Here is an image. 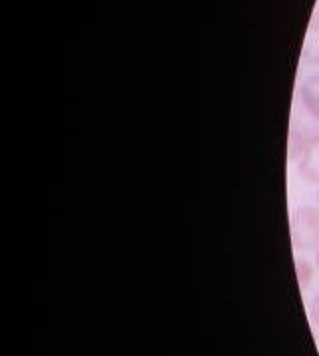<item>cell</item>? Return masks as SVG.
<instances>
[{
    "label": "cell",
    "instance_id": "1",
    "mask_svg": "<svg viewBox=\"0 0 319 356\" xmlns=\"http://www.w3.org/2000/svg\"><path fill=\"white\" fill-rule=\"evenodd\" d=\"M300 216H302V225L305 227V230H303L302 236L295 241V244L309 248L311 244H316L319 241V214L313 212V209H302Z\"/></svg>",
    "mask_w": 319,
    "mask_h": 356
},
{
    "label": "cell",
    "instance_id": "2",
    "mask_svg": "<svg viewBox=\"0 0 319 356\" xmlns=\"http://www.w3.org/2000/svg\"><path fill=\"white\" fill-rule=\"evenodd\" d=\"M318 264H319V254H318Z\"/></svg>",
    "mask_w": 319,
    "mask_h": 356
}]
</instances>
